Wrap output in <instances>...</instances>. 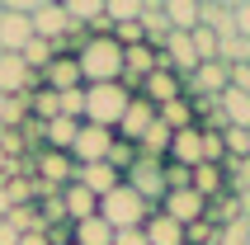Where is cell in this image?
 Here are the masks:
<instances>
[{"label": "cell", "instance_id": "cell-1", "mask_svg": "<svg viewBox=\"0 0 250 245\" xmlns=\"http://www.w3.org/2000/svg\"><path fill=\"white\" fill-rule=\"evenodd\" d=\"M76 66H81V81L85 85H109L123 76V42L113 38V33H99L81 47L76 57Z\"/></svg>", "mask_w": 250, "mask_h": 245}, {"label": "cell", "instance_id": "cell-2", "mask_svg": "<svg viewBox=\"0 0 250 245\" xmlns=\"http://www.w3.org/2000/svg\"><path fill=\"white\" fill-rule=\"evenodd\" d=\"M127 104H132V95H127L118 81H109V85H85V122H95V127L118 132V118L127 113Z\"/></svg>", "mask_w": 250, "mask_h": 245}, {"label": "cell", "instance_id": "cell-3", "mask_svg": "<svg viewBox=\"0 0 250 245\" xmlns=\"http://www.w3.org/2000/svg\"><path fill=\"white\" fill-rule=\"evenodd\" d=\"M146 217H151V207L142 203L127 184H118V189H109L99 198V222H109V231H137Z\"/></svg>", "mask_w": 250, "mask_h": 245}, {"label": "cell", "instance_id": "cell-4", "mask_svg": "<svg viewBox=\"0 0 250 245\" xmlns=\"http://www.w3.org/2000/svg\"><path fill=\"white\" fill-rule=\"evenodd\" d=\"M123 184L156 212V207L166 203V193H170V189H166V161H146V156H137V161H132V170L123 175Z\"/></svg>", "mask_w": 250, "mask_h": 245}, {"label": "cell", "instance_id": "cell-5", "mask_svg": "<svg viewBox=\"0 0 250 245\" xmlns=\"http://www.w3.org/2000/svg\"><path fill=\"white\" fill-rule=\"evenodd\" d=\"M33 42V19H28V0H0V52H24Z\"/></svg>", "mask_w": 250, "mask_h": 245}, {"label": "cell", "instance_id": "cell-6", "mask_svg": "<svg viewBox=\"0 0 250 245\" xmlns=\"http://www.w3.org/2000/svg\"><path fill=\"white\" fill-rule=\"evenodd\" d=\"M231 85V71L222 61H203L194 76H184V99H222Z\"/></svg>", "mask_w": 250, "mask_h": 245}, {"label": "cell", "instance_id": "cell-7", "mask_svg": "<svg viewBox=\"0 0 250 245\" xmlns=\"http://www.w3.org/2000/svg\"><path fill=\"white\" fill-rule=\"evenodd\" d=\"M28 19H33V38H42V42L66 38V28H71L66 10L57 0H28Z\"/></svg>", "mask_w": 250, "mask_h": 245}, {"label": "cell", "instance_id": "cell-8", "mask_svg": "<svg viewBox=\"0 0 250 245\" xmlns=\"http://www.w3.org/2000/svg\"><path fill=\"white\" fill-rule=\"evenodd\" d=\"M113 146V132L109 127H95V122H81V132H76V146H71V161L76 165H99L109 156Z\"/></svg>", "mask_w": 250, "mask_h": 245}, {"label": "cell", "instance_id": "cell-9", "mask_svg": "<svg viewBox=\"0 0 250 245\" xmlns=\"http://www.w3.org/2000/svg\"><path fill=\"white\" fill-rule=\"evenodd\" d=\"M170 222H180V226H194V222L208 217V198H198L194 189H180V193H166V203H161Z\"/></svg>", "mask_w": 250, "mask_h": 245}, {"label": "cell", "instance_id": "cell-10", "mask_svg": "<svg viewBox=\"0 0 250 245\" xmlns=\"http://www.w3.org/2000/svg\"><path fill=\"white\" fill-rule=\"evenodd\" d=\"M151 122H156V104H146L142 95H132V104H127V113L118 118V132H113V137H123V142L137 146L142 137L151 132Z\"/></svg>", "mask_w": 250, "mask_h": 245}, {"label": "cell", "instance_id": "cell-11", "mask_svg": "<svg viewBox=\"0 0 250 245\" xmlns=\"http://www.w3.org/2000/svg\"><path fill=\"white\" fill-rule=\"evenodd\" d=\"M146 104H156V109H166V104H175V99H184V81L175 76V71H151L146 81H142L137 90Z\"/></svg>", "mask_w": 250, "mask_h": 245}, {"label": "cell", "instance_id": "cell-12", "mask_svg": "<svg viewBox=\"0 0 250 245\" xmlns=\"http://www.w3.org/2000/svg\"><path fill=\"white\" fill-rule=\"evenodd\" d=\"M62 207H66V222H71V226H76V222L99 217V198L85 189V184H76V179H71L66 189H62Z\"/></svg>", "mask_w": 250, "mask_h": 245}, {"label": "cell", "instance_id": "cell-13", "mask_svg": "<svg viewBox=\"0 0 250 245\" xmlns=\"http://www.w3.org/2000/svg\"><path fill=\"white\" fill-rule=\"evenodd\" d=\"M38 184H47V189H52V184H62V189H66L71 179H76V161H71L66 151H38Z\"/></svg>", "mask_w": 250, "mask_h": 245}, {"label": "cell", "instance_id": "cell-14", "mask_svg": "<svg viewBox=\"0 0 250 245\" xmlns=\"http://www.w3.org/2000/svg\"><path fill=\"white\" fill-rule=\"evenodd\" d=\"M142 33H146V42L151 47H166V38L175 33L170 28V19H166V0H142Z\"/></svg>", "mask_w": 250, "mask_h": 245}, {"label": "cell", "instance_id": "cell-15", "mask_svg": "<svg viewBox=\"0 0 250 245\" xmlns=\"http://www.w3.org/2000/svg\"><path fill=\"white\" fill-rule=\"evenodd\" d=\"M203 28H212L217 42L236 38V5L231 0H203Z\"/></svg>", "mask_w": 250, "mask_h": 245}, {"label": "cell", "instance_id": "cell-16", "mask_svg": "<svg viewBox=\"0 0 250 245\" xmlns=\"http://www.w3.org/2000/svg\"><path fill=\"white\" fill-rule=\"evenodd\" d=\"M42 85L57 90V95H66V90H81V66H76V57H52V66L42 71Z\"/></svg>", "mask_w": 250, "mask_h": 245}, {"label": "cell", "instance_id": "cell-17", "mask_svg": "<svg viewBox=\"0 0 250 245\" xmlns=\"http://www.w3.org/2000/svg\"><path fill=\"white\" fill-rule=\"evenodd\" d=\"M76 184H85L95 198H104L109 189H118V184H123V175H118L113 165H104V161H99V165H76Z\"/></svg>", "mask_w": 250, "mask_h": 245}, {"label": "cell", "instance_id": "cell-18", "mask_svg": "<svg viewBox=\"0 0 250 245\" xmlns=\"http://www.w3.org/2000/svg\"><path fill=\"white\" fill-rule=\"evenodd\" d=\"M166 161H175V165H203V132L198 127H184V132H175V142H170V156Z\"/></svg>", "mask_w": 250, "mask_h": 245}, {"label": "cell", "instance_id": "cell-19", "mask_svg": "<svg viewBox=\"0 0 250 245\" xmlns=\"http://www.w3.org/2000/svg\"><path fill=\"white\" fill-rule=\"evenodd\" d=\"M142 236H146V245H184V226H180V222H170L161 207L142 222Z\"/></svg>", "mask_w": 250, "mask_h": 245}, {"label": "cell", "instance_id": "cell-20", "mask_svg": "<svg viewBox=\"0 0 250 245\" xmlns=\"http://www.w3.org/2000/svg\"><path fill=\"white\" fill-rule=\"evenodd\" d=\"M166 19L175 33H194L203 24V0H166Z\"/></svg>", "mask_w": 250, "mask_h": 245}, {"label": "cell", "instance_id": "cell-21", "mask_svg": "<svg viewBox=\"0 0 250 245\" xmlns=\"http://www.w3.org/2000/svg\"><path fill=\"white\" fill-rule=\"evenodd\" d=\"M76 132H81V122H76V118H52V122H42V151H66V156H71Z\"/></svg>", "mask_w": 250, "mask_h": 245}, {"label": "cell", "instance_id": "cell-22", "mask_svg": "<svg viewBox=\"0 0 250 245\" xmlns=\"http://www.w3.org/2000/svg\"><path fill=\"white\" fill-rule=\"evenodd\" d=\"M217 109H222L227 127H250V95H241V90L227 85V95L217 99Z\"/></svg>", "mask_w": 250, "mask_h": 245}, {"label": "cell", "instance_id": "cell-23", "mask_svg": "<svg viewBox=\"0 0 250 245\" xmlns=\"http://www.w3.org/2000/svg\"><path fill=\"white\" fill-rule=\"evenodd\" d=\"M194 193H198V198H217V193H227V170H222V165H194Z\"/></svg>", "mask_w": 250, "mask_h": 245}, {"label": "cell", "instance_id": "cell-24", "mask_svg": "<svg viewBox=\"0 0 250 245\" xmlns=\"http://www.w3.org/2000/svg\"><path fill=\"white\" fill-rule=\"evenodd\" d=\"M71 245H113L109 222H99V217H90V222H76V226H71Z\"/></svg>", "mask_w": 250, "mask_h": 245}, {"label": "cell", "instance_id": "cell-25", "mask_svg": "<svg viewBox=\"0 0 250 245\" xmlns=\"http://www.w3.org/2000/svg\"><path fill=\"white\" fill-rule=\"evenodd\" d=\"M156 118L166 122L170 132H184V127H198V118H194V104H189V99H175V104H166V109H156Z\"/></svg>", "mask_w": 250, "mask_h": 245}, {"label": "cell", "instance_id": "cell-26", "mask_svg": "<svg viewBox=\"0 0 250 245\" xmlns=\"http://www.w3.org/2000/svg\"><path fill=\"white\" fill-rule=\"evenodd\" d=\"M52 42H42V38H33V42H28V47H24V52H19V61H24V66L28 71H33V76H42V71H47V66H52Z\"/></svg>", "mask_w": 250, "mask_h": 245}, {"label": "cell", "instance_id": "cell-27", "mask_svg": "<svg viewBox=\"0 0 250 245\" xmlns=\"http://www.w3.org/2000/svg\"><path fill=\"white\" fill-rule=\"evenodd\" d=\"M104 19L113 28L118 24H137L142 19V0H104Z\"/></svg>", "mask_w": 250, "mask_h": 245}, {"label": "cell", "instance_id": "cell-28", "mask_svg": "<svg viewBox=\"0 0 250 245\" xmlns=\"http://www.w3.org/2000/svg\"><path fill=\"white\" fill-rule=\"evenodd\" d=\"M132 161H137V146H132V142H123V137H113V146H109V156H104V165H113L118 175H127V170H132Z\"/></svg>", "mask_w": 250, "mask_h": 245}, {"label": "cell", "instance_id": "cell-29", "mask_svg": "<svg viewBox=\"0 0 250 245\" xmlns=\"http://www.w3.org/2000/svg\"><path fill=\"white\" fill-rule=\"evenodd\" d=\"M166 189H170V193L194 189V170H189V165H175V161H166Z\"/></svg>", "mask_w": 250, "mask_h": 245}, {"label": "cell", "instance_id": "cell-30", "mask_svg": "<svg viewBox=\"0 0 250 245\" xmlns=\"http://www.w3.org/2000/svg\"><path fill=\"white\" fill-rule=\"evenodd\" d=\"M57 99H62V118L85 122V85H81V90H66V95H57Z\"/></svg>", "mask_w": 250, "mask_h": 245}, {"label": "cell", "instance_id": "cell-31", "mask_svg": "<svg viewBox=\"0 0 250 245\" xmlns=\"http://www.w3.org/2000/svg\"><path fill=\"white\" fill-rule=\"evenodd\" d=\"M231 5H236V33L250 42V0H231Z\"/></svg>", "mask_w": 250, "mask_h": 245}, {"label": "cell", "instance_id": "cell-32", "mask_svg": "<svg viewBox=\"0 0 250 245\" xmlns=\"http://www.w3.org/2000/svg\"><path fill=\"white\" fill-rule=\"evenodd\" d=\"M227 71H231V90L250 95V61H246V66H227Z\"/></svg>", "mask_w": 250, "mask_h": 245}, {"label": "cell", "instance_id": "cell-33", "mask_svg": "<svg viewBox=\"0 0 250 245\" xmlns=\"http://www.w3.org/2000/svg\"><path fill=\"white\" fill-rule=\"evenodd\" d=\"M113 245H146V236H142V226L137 231H113Z\"/></svg>", "mask_w": 250, "mask_h": 245}, {"label": "cell", "instance_id": "cell-34", "mask_svg": "<svg viewBox=\"0 0 250 245\" xmlns=\"http://www.w3.org/2000/svg\"><path fill=\"white\" fill-rule=\"evenodd\" d=\"M0 245H19V231H14L10 222H0Z\"/></svg>", "mask_w": 250, "mask_h": 245}, {"label": "cell", "instance_id": "cell-35", "mask_svg": "<svg viewBox=\"0 0 250 245\" xmlns=\"http://www.w3.org/2000/svg\"><path fill=\"white\" fill-rule=\"evenodd\" d=\"M19 245H47V231H28V236H19Z\"/></svg>", "mask_w": 250, "mask_h": 245}, {"label": "cell", "instance_id": "cell-36", "mask_svg": "<svg viewBox=\"0 0 250 245\" xmlns=\"http://www.w3.org/2000/svg\"><path fill=\"white\" fill-rule=\"evenodd\" d=\"M5 104H10V99H5V95H0V122H5Z\"/></svg>", "mask_w": 250, "mask_h": 245}]
</instances>
